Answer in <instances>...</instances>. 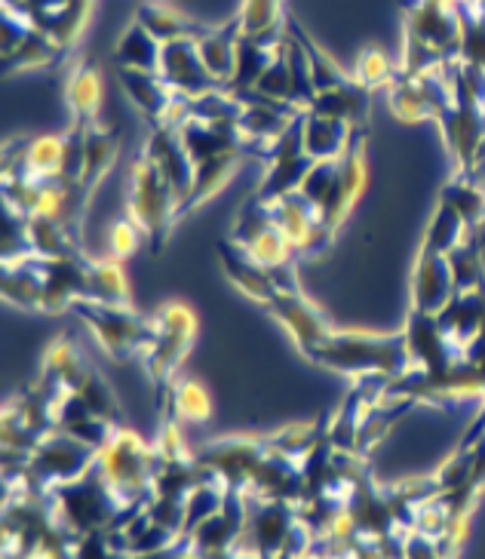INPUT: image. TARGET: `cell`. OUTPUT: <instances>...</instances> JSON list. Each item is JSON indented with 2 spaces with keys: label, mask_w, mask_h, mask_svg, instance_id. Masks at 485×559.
Segmentation results:
<instances>
[{
  "label": "cell",
  "mask_w": 485,
  "mask_h": 559,
  "mask_svg": "<svg viewBox=\"0 0 485 559\" xmlns=\"http://www.w3.org/2000/svg\"><path fill=\"white\" fill-rule=\"evenodd\" d=\"M308 360L320 369L351 379H369V376L400 379L415 369L405 332L332 330L310 350Z\"/></svg>",
  "instance_id": "6da1fadb"
},
{
  "label": "cell",
  "mask_w": 485,
  "mask_h": 559,
  "mask_svg": "<svg viewBox=\"0 0 485 559\" xmlns=\"http://www.w3.org/2000/svg\"><path fill=\"white\" fill-rule=\"evenodd\" d=\"M98 471L120 510V526L142 516L154 495V467L157 452L145 445L127 425L114 428L108 443L98 449Z\"/></svg>",
  "instance_id": "7a4b0ae2"
},
{
  "label": "cell",
  "mask_w": 485,
  "mask_h": 559,
  "mask_svg": "<svg viewBox=\"0 0 485 559\" xmlns=\"http://www.w3.org/2000/svg\"><path fill=\"white\" fill-rule=\"evenodd\" d=\"M366 130L354 132L351 148L335 160H317L301 181V194L310 200V206L323 218L326 234L335 240L339 228L347 222L354 203L366 188Z\"/></svg>",
  "instance_id": "3957f363"
},
{
  "label": "cell",
  "mask_w": 485,
  "mask_h": 559,
  "mask_svg": "<svg viewBox=\"0 0 485 559\" xmlns=\"http://www.w3.org/2000/svg\"><path fill=\"white\" fill-rule=\"evenodd\" d=\"M127 215L139 222L145 230L147 249L161 252L169 240V230L178 222V198L176 188L163 176V169L145 151L132 160L130 166V188H127Z\"/></svg>",
  "instance_id": "277c9868"
},
{
  "label": "cell",
  "mask_w": 485,
  "mask_h": 559,
  "mask_svg": "<svg viewBox=\"0 0 485 559\" xmlns=\"http://www.w3.org/2000/svg\"><path fill=\"white\" fill-rule=\"evenodd\" d=\"M71 311L93 330L98 345L111 354V360L123 362L145 357L154 342V317L132 311V305H102V301H78Z\"/></svg>",
  "instance_id": "5b68a950"
},
{
  "label": "cell",
  "mask_w": 485,
  "mask_h": 559,
  "mask_svg": "<svg viewBox=\"0 0 485 559\" xmlns=\"http://www.w3.org/2000/svg\"><path fill=\"white\" fill-rule=\"evenodd\" d=\"M98 461L96 445L83 443L66 430H52L47 440L34 449L19 467H3V471H19L22 477L32 483L37 492H52L56 486H66L71 479L83 477Z\"/></svg>",
  "instance_id": "8992f818"
},
{
  "label": "cell",
  "mask_w": 485,
  "mask_h": 559,
  "mask_svg": "<svg viewBox=\"0 0 485 559\" xmlns=\"http://www.w3.org/2000/svg\"><path fill=\"white\" fill-rule=\"evenodd\" d=\"M154 317V342L142 357L147 379L161 388V394L169 391V384L178 379L176 369L188 357V350L197 338V313L181 301H166Z\"/></svg>",
  "instance_id": "52a82bcc"
},
{
  "label": "cell",
  "mask_w": 485,
  "mask_h": 559,
  "mask_svg": "<svg viewBox=\"0 0 485 559\" xmlns=\"http://www.w3.org/2000/svg\"><path fill=\"white\" fill-rule=\"evenodd\" d=\"M452 62L421 71V74H405L400 71L388 86L390 111L403 123H424V120H439L442 111L454 102L452 86Z\"/></svg>",
  "instance_id": "ba28073f"
},
{
  "label": "cell",
  "mask_w": 485,
  "mask_h": 559,
  "mask_svg": "<svg viewBox=\"0 0 485 559\" xmlns=\"http://www.w3.org/2000/svg\"><path fill=\"white\" fill-rule=\"evenodd\" d=\"M305 115L308 111H301V115L295 117L289 127H286V132L268 151V157H264V164H268L264 181L259 185V191L252 194L259 203L271 206L280 198L298 191L305 176L310 173V166L317 164L308 154V148H305Z\"/></svg>",
  "instance_id": "9c48e42d"
},
{
  "label": "cell",
  "mask_w": 485,
  "mask_h": 559,
  "mask_svg": "<svg viewBox=\"0 0 485 559\" xmlns=\"http://www.w3.org/2000/svg\"><path fill=\"white\" fill-rule=\"evenodd\" d=\"M197 40L200 37L169 40V44H163L161 52V71L157 74L185 99H200V96H210L215 90H225L210 74V68H206L203 56H200V44Z\"/></svg>",
  "instance_id": "30bf717a"
},
{
  "label": "cell",
  "mask_w": 485,
  "mask_h": 559,
  "mask_svg": "<svg viewBox=\"0 0 485 559\" xmlns=\"http://www.w3.org/2000/svg\"><path fill=\"white\" fill-rule=\"evenodd\" d=\"M454 298V274L449 255L437 249L418 247V259L412 267V311L439 313Z\"/></svg>",
  "instance_id": "8fae6325"
},
{
  "label": "cell",
  "mask_w": 485,
  "mask_h": 559,
  "mask_svg": "<svg viewBox=\"0 0 485 559\" xmlns=\"http://www.w3.org/2000/svg\"><path fill=\"white\" fill-rule=\"evenodd\" d=\"M264 311L271 313L276 323L289 332L295 347H298L305 357L323 342L329 332L335 330V326L326 323L323 313L314 308V301H310L305 293H298V296H295V293H280Z\"/></svg>",
  "instance_id": "7c38bea8"
},
{
  "label": "cell",
  "mask_w": 485,
  "mask_h": 559,
  "mask_svg": "<svg viewBox=\"0 0 485 559\" xmlns=\"http://www.w3.org/2000/svg\"><path fill=\"white\" fill-rule=\"evenodd\" d=\"M405 338H409V350L415 369L424 376H437L442 369H449L454 360H461L449 345L446 332L439 326L437 313H418L409 311V323H405Z\"/></svg>",
  "instance_id": "4fadbf2b"
},
{
  "label": "cell",
  "mask_w": 485,
  "mask_h": 559,
  "mask_svg": "<svg viewBox=\"0 0 485 559\" xmlns=\"http://www.w3.org/2000/svg\"><path fill=\"white\" fill-rule=\"evenodd\" d=\"M218 262L225 267V274L230 277V283L240 289L242 296L259 301L261 308H268L283 289L276 286V280L261 267L249 252L242 247H237L234 240H222L218 243Z\"/></svg>",
  "instance_id": "5bb4252c"
},
{
  "label": "cell",
  "mask_w": 485,
  "mask_h": 559,
  "mask_svg": "<svg viewBox=\"0 0 485 559\" xmlns=\"http://www.w3.org/2000/svg\"><path fill=\"white\" fill-rule=\"evenodd\" d=\"M240 37H242V19L240 13L218 25V28H206V34L197 40L200 44V56L210 68V74L215 81L227 86L234 71H237V50H240Z\"/></svg>",
  "instance_id": "9a60e30c"
},
{
  "label": "cell",
  "mask_w": 485,
  "mask_h": 559,
  "mask_svg": "<svg viewBox=\"0 0 485 559\" xmlns=\"http://www.w3.org/2000/svg\"><path fill=\"white\" fill-rule=\"evenodd\" d=\"M102 74L93 59H81L66 74V102L74 120L71 123H98V108H102Z\"/></svg>",
  "instance_id": "2e32d148"
},
{
  "label": "cell",
  "mask_w": 485,
  "mask_h": 559,
  "mask_svg": "<svg viewBox=\"0 0 485 559\" xmlns=\"http://www.w3.org/2000/svg\"><path fill=\"white\" fill-rule=\"evenodd\" d=\"M356 127H351L347 120L339 117L317 115L308 111L305 115V148L314 160H335L344 151L351 148L354 142Z\"/></svg>",
  "instance_id": "e0dca14e"
},
{
  "label": "cell",
  "mask_w": 485,
  "mask_h": 559,
  "mask_svg": "<svg viewBox=\"0 0 485 559\" xmlns=\"http://www.w3.org/2000/svg\"><path fill=\"white\" fill-rule=\"evenodd\" d=\"M308 111H317V115L326 117H339V120H347L356 130H366V117H369V90L359 86V83L351 78V81L339 86V90H329V93H320Z\"/></svg>",
  "instance_id": "ac0fdd59"
},
{
  "label": "cell",
  "mask_w": 485,
  "mask_h": 559,
  "mask_svg": "<svg viewBox=\"0 0 485 559\" xmlns=\"http://www.w3.org/2000/svg\"><path fill=\"white\" fill-rule=\"evenodd\" d=\"M161 52L163 44L154 34L142 28L135 19L123 28L117 47H114V59L120 68H135V71H161Z\"/></svg>",
  "instance_id": "d6986e66"
},
{
  "label": "cell",
  "mask_w": 485,
  "mask_h": 559,
  "mask_svg": "<svg viewBox=\"0 0 485 559\" xmlns=\"http://www.w3.org/2000/svg\"><path fill=\"white\" fill-rule=\"evenodd\" d=\"M135 22L154 34L161 44H169V40H181V37H203L206 28L194 25L188 16H181L178 10L166 7L161 0H145L139 10H135Z\"/></svg>",
  "instance_id": "ffe728a7"
},
{
  "label": "cell",
  "mask_w": 485,
  "mask_h": 559,
  "mask_svg": "<svg viewBox=\"0 0 485 559\" xmlns=\"http://www.w3.org/2000/svg\"><path fill=\"white\" fill-rule=\"evenodd\" d=\"M286 28H289L292 37L305 47V52H308L310 74H314L317 96H320V93H329V90H339V86H344V83L354 78V74H347L341 66H335V62H332V59H329V56L314 44V37L298 25V19L292 16V13H286Z\"/></svg>",
  "instance_id": "44dd1931"
},
{
  "label": "cell",
  "mask_w": 485,
  "mask_h": 559,
  "mask_svg": "<svg viewBox=\"0 0 485 559\" xmlns=\"http://www.w3.org/2000/svg\"><path fill=\"white\" fill-rule=\"evenodd\" d=\"M90 274V298L86 301H102V305H130V283L117 259H90L86 262Z\"/></svg>",
  "instance_id": "7402d4cb"
},
{
  "label": "cell",
  "mask_w": 485,
  "mask_h": 559,
  "mask_svg": "<svg viewBox=\"0 0 485 559\" xmlns=\"http://www.w3.org/2000/svg\"><path fill=\"white\" fill-rule=\"evenodd\" d=\"M169 400V406L176 412L178 421L185 425H206L212 415V403L206 388L194 379H176L169 384V391L161 394Z\"/></svg>",
  "instance_id": "603a6c76"
},
{
  "label": "cell",
  "mask_w": 485,
  "mask_h": 559,
  "mask_svg": "<svg viewBox=\"0 0 485 559\" xmlns=\"http://www.w3.org/2000/svg\"><path fill=\"white\" fill-rule=\"evenodd\" d=\"M62 52L66 50L47 32L32 28V34L19 44L16 50L10 52V56H3V71L7 74H16V71H28V68L52 66Z\"/></svg>",
  "instance_id": "cb8c5ba5"
},
{
  "label": "cell",
  "mask_w": 485,
  "mask_h": 559,
  "mask_svg": "<svg viewBox=\"0 0 485 559\" xmlns=\"http://www.w3.org/2000/svg\"><path fill=\"white\" fill-rule=\"evenodd\" d=\"M473 230L468 228V222L461 218V215L454 213L449 203H442L439 200L437 213H434V218H430V225H427V234H424V247L437 249V252H442V255H449L454 247H461L464 240H468Z\"/></svg>",
  "instance_id": "d4e9b609"
},
{
  "label": "cell",
  "mask_w": 485,
  "mask_h": 559,
  "mask_svg": "<svg viewBox=\"0 0 485 559\" xmlns=\"http://www.w3.org/2000/svg\"><path fill=\"white\" fill-rule=\"evenodd\" d=\"M439 200H442V203H449L454 213L468 222L470 230L483 228L485 225V198H483V191L473 185L470 176H454V179L442 188Z\"/></svg>",
  "instance_id": "484cf974"
},
{
  "label": "cell",
  "mask_w": 485,
  "mask_h": 559,
  "mask_svg": "<svg viewBox=\"0 0 485 559\" xmlns=\"http://www.w3.org/2000/svg\"><path fill=\"white\" fill-rule=\"evenodd\" d=\"M242 34L246 37H261V34L286 28V3L283 0H242L240 3Z\"/></svg>",
  "instance_id": "4316f807"
},
{
  "label": "cell",
  "mask_w": 485,
  "mask_h": 559,
  "mask_svg": "<svg viewBox=\"0 0 485 559\" xmlns=\"http://www.w3.org/2000/svg\"><path fill=\"white\" fill-rule=\"evenodd\" d=\"M90 10H93V0H68L66 7L52 16V22H49L44 32L68 52L78 44V37L83 34V28H86Z\"/></svg>",
  "instance_id": "83f0119b"
},
{
  "label": "cell",
  "mask_w": 485,
  "mask_h": 559,
  "mask_svg": "<svg viewBox=\"0 0 485 559\" xmlns=\"http://www.w3.org/2000/svg\"><path fill=\"white\" fill-rule=\"evenodd\" d=\"M397 74H400V71L390 66V59L378 50V47H366V50L356 56L354 81L359 83V86H366L369 93H372L375 86H390Z\"/></svg>",
  "instance_id": "f1b7e54d"
},
{
  "label": "cell",
  "mask_w": 485,
  "mask_h": 559,
  "mask_svg": "<svg viewBox=\"0 0 485 559\" xmlns=\"http://www.w3.org/2000/svg\"><path fill=\"white\" fill-rule=\"evenodd\" d=\"M147 243L145 230L139 228V222L132 218V215H120L117 222H114L111 234H108V247H111V259H130L135 249Z\"/></svg>",
  "instance_id": "f546056e"
}]
</instances>
